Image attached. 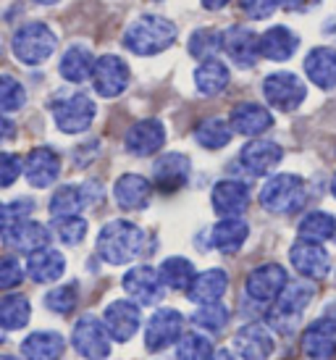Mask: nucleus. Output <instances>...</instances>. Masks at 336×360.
Segmentation results:
<instances>
[{"mask_svg":"<svg viewBox=\"0 0 336 360\" xmlns=\"http://www.w3.org/2000/svg\"><path fill=\"white\" fill-rule=\"evenodd\" d=\"M176 42V24L163 16H139L124 32V48L134 56H158Z\"/></svg>","mask_w":336,"mask_h":360,"instance_id":"nucleus-1","label":"nucleus"},{"mask_svg":"<svg viewBox=\"0 0 336 360\" xmlns=\"http://www.w3.org/2000/svg\"><path fill=\"white\" fill-rule=\"evenodd\" d=\"M145 248V231L131 221H110L100 229L98 252L110 266L131 263Z\"/></svg>","mask_w":336,"mask_h":360,"instance_id":"nucleus-2","label":"nucleus"},{"mask_svg":"<svg viewBox=\"0 0 336 360\" xmlns=\"http://www.w3.org/2000/svg\"><path fill=\"white\" fill-rule=\"evenodd\" d=\"M313 295H316L313 284H307V281H289L284 292L273 300V308L268 313L271 326L281 331V334H292L299 326V319H302V313H305L310 300H313Z\"/></svg>","mask_w":336,"mask_h":360,"instance_id":"nucleus-3","label":"nucleus"},{"mask_svg":"<svg viewBox=\"0 0 336 360\" xmlns=\"http://www.w3.org/2000/svg\"><path fill=\"white\" fill-rule=\"evenodd\" d=\"M307 192L305 181L299 179L297 174H276L263 184L260 190V205L268 213H295L302 208Z\"/></svg>","mask_w":336,"mask_h":360,"instance_id":"nucleus-4","label":"nucleus"},{"mask_svg":"<svg viewBox=\"0 0 336 360\" xmlns=\"http://www.w3.org/2000/svg\"><path fill=\"white\" fill-rule=\"evenodd\" d=\"M56 45H58L56 34L42 21H30V24H24L13 34V56L21 63H27V66H40V63H45L56 53Z\"/></svg>","mask_w":336,"mask_h":360,"instance_id":"nucleus-5","label":"nucleus"},{"mask_svg":"<svg viewBox=\"0 0 336 360\" xmlns=\"http://www.w3.org/2000/svg\"><path fill=\"white\" fill-rule=\"evenodd\" d=\"M263 95H266L268 105L284 110V113H292L305 103L307 87L292 71H276V74H268L263 82Z\"/></svg>","mask_w":336,"mask_h":360,"instance_id":"nucleus-6","label":"nucleus"},{"mask_svg":"<svg viewBox=\"0 0 336 360\" xmlns=\"http://www.w3.org/2000/svg\"><path fill=\"white\" fill-rule=\"evenodd\" d=\"M95 103L84 92H74L66 101H60L53 105V119L56 127L66 134H82L89 129V124L95 119Z\"/></svg>","mask_w":336,"mask_h":360,"instance_id":"nucleus-7","label":"nucleus"},{"mask_svg":"<svg viewBox=\"0 0 336 360\" xmlns=\"http://www.w3.org/2000/svg\"><path fill=\"white\" fill-rule=\"evenodd\" d=\"M71 342H74V347L82 358L87 360H105L110 355L108 331L103 326V321H98L95 316H84V319L77 321Z\"/></svg>","mask_w":336,"mask_h":360,"instance_id":"nucleus-8","label":"nucleus"},{"mask_svg":"<svg viewBox=\"0 0 336 360\" xmlns=\"http://www.w3.org/2000/svg\"><path fill=\"white\" fill-rule=\"evenodd\" d=\"M92 84L100 98H119L129 84V66L119 56H100L92 69Z\"/></svg>","mask_w":336,"mask_h":360,"instance_id":"nucleus-9","label":"nucleus"},{"mask_svg":"<svg viewBox=\"0 0 336 360\" xmlns=\"http://www.w3.org/2000/svg\"><path fill=\"white\" fill-rule=\"evenodd\" d=\"M289 284V274L278 263H263L247 276V295L255 302H273Z\"/></svg>","mask_w":336,"mask_h":360,"instance_id":"nucleus-10","label":"nucleus"},{"mask_svg":"<svg viewBox=\"0 0 336 360\" xmlns=\"http://www.w3.org/2000/svg\"><path fill=\"white\" fill-rule=\"evenodd\" d=\"M0 237H3V242L8 248H13V250L19 252H30V255L37 250H45L50 245V240H53L48 226H42V224H37V221L32 219H21L8 224Z\"/></svg>","mask_w":336,"mask_h":360,"instance_id":"nucleus-11","label":"nucleus"},{"mask_svg":"<svg viewBox=\"0 0 336 360\" xmlns=\"http://www.w3.org/2000/svg\"><path fill=\"white\" fill-rule=\"evenodd\" d=\"M181 326H184V319L181 313L174 308H163L158 310L153 319L148 321V329H145V347L150 352L166 350L168 345L181 340Z\"/></svg>","mask_w":336,"mask_h":360,"instance_id":"nucleus-12","label":"nucleus"},{"mask_svg":"<svg viewBox=\"0 0 336 360\" xmlns=\"http://www.w3.org/2000/svg\"><path fill=\"white\" fill-rule=\"evenodd\" d=\"M302 358L334 360L336 358V319H318L302 334Z\"/></svg>","mask_w":336,"mask_h":360,"instance_id":"nucleus-13","label":"nucleus"},{"mask_svg":"<svg viewBox=\"0 0 336 360\" xmlns=\"http://www.w3.org/2000/svg\"><path fill=\"white\" fill-rule=\"evenodd\" d=\"M221 48L226 51V56L231 58L234 66L239 69H252L260 58V53H257V34L247 27H228L224 34H221Z\"/></svg>","mask_w":336,"mask_h":360,"instance_id":"nucleus-14","label":"nucleus"},{"mask_svg":"<svg viewBox=\"0 0 336 360\" xmlns=\"http://www.w3.org/2000/svg\"><path fill=\"white\" fill-rule=\"evenodd\" d=\"M139 305L131 300H116L105 308L103 316V326L108 331V337L113 342H129L139 329Z\"/></svg>","mask_w":336,"mask_h":360,"instance_id":"nucleus-15","label":"nucleus"},{"mask_svg":"<svg viewBox=\"0 0 336 360\" xmlns=\"http://www.w3.org/2000/svg\"><path fill=\"white\" fill-rule=\"evenodd\" d=\"M289 260L297 269V274L305 279H326V274L331 271V255L323 245H316V242L299 240L297 245H292Z\"/></svg>","mask_w":336,"mask_h":360,"instance_id":"nucleus-16","label":"nucleus"},{"mask_svg":"<svg viewBox=\"0 0 336 360\" xmlns=\"http://www.w3.org/2000/svg\"><path fill=\"white\" fill-rule=\"evenodd\" d=\"M189 171H192V163H189L184 153H166L153 166V181H155V187L160 192L171 195V192L181 190L187 184Z\"/></svg>","mask_w":336,"mask_h":360,"instance_id":"nucleus-17","label":"nucleus"},{"mask_svg":"<svg viewBox=\"0 0 336 360\" xmlns=\"http://www.w3.org/2000/svg\"><path fill=\"white\" fill-rule=\"evenodd\" d=\"M281 158H284L281 145H276V142L271 140H252L239 153L242 169L247 171V174H252V176H266V174H271L281 163Z\"/></svg>","mask_w":336,"mask_h":360,"instance_id":"nucleus-18","label":"nucleus"},{"mask_svg":"<svg viewBox=\"0 0 336 360\" xmlns=\"http://www.w3.org/2000/svg\"><path fill=\"white\" fill-rule=\"evenodd\" d=\"M210 200H213V210H216L218 216H224V219H239L250 205V190L245 181L224 179L213 187Z\"/></svg>","mask_w":336,"mask_h":360,"instance_id":"nucleus-19","label":"nucleus"},{"mask_svg":"<svg viewBox=\"0 0 336 360\" xmlns=\"http://www.w3.org/2000/svg\"><path fill=\"white\" fill-rule=\"evenodd\" d=\"M166 142V127L160 124L158 119H145L137 121L131 129L127 131L124 137V148H127L131 155H153L158 153Z\"/></svg>","mask_w":336,"mask_h":360,"instance_id":"nucleus-20","label":"nucleus"},{"mask_svg":"<svg viewBox=\"0 0 336 360\" xmlns=\"http://www.w3.org/2000/svg\"><path fill=\"white\" fill-rule=\"evenodd\" d=\"M124 290L137 305H155L163 297V284L158 279V271L150 269V266H137V269L127 271Z\"/></svg>","mask_w":336,"mask_h":360,"instance_id":"nucleus-21","label":"nucleus"},{"mask_svg":"<svg viewBox=\"0 0 336 360\" xmlns=\"http://www.w3.org/2000/svg\"><path fill=\"white\" fill-rule=\"evenodd\" d=\"M60 174V158L53 148H34L24 158V176L32 187H50Z\"/></svg>","mask_w":336,"mask_h":360,"instance_id":"nucleus-22","label":"nucleus"},{"mask_svg":"<svg viewBox=\"0 0 336 360\" xmlns=\"http://www.w3.org/2000/svg\"><path fill=\"white\" fill-rule=\"evenodd\" d=\"M228 127L237 134L257 137V134H263L273 127V116H271V110L257 105V103H239L228 116Z\"/></svg>","mask_w":336,"mask_h":360,"instance_id":"nucleus-23","label":"nucleus"},{"mask_svg":"<svg viewBox=\"0 0 336 360\" xmlns=\"http://www.w3.org/2000/svg\"><path fill=\"white\" fill-rule=\"evenodd\" d=\"M234 347L245 360H266L273 352V334L263 323H247L237 331Z\"/></svg>","mask_w":336,"mask_h":360,"instance_id":"nucleus-24","label":"nucleus"},{"mask_svg":"<svg viewBox=\"0 0 336 360\" xmlns=\"http://www.w3.org/2000/svg\"><path fill=\"white\" fill-rule=\"evenodd\" d=\"M299 48V37L289 27H271L257 37V53L268 60H289Z\"/></svg>","mask_w":336,"mask_h":360,"instance_id":"nucleus-25","label":"nucleus"},{"mask_svg":"<svg viewBox=\"0 0 336 360\" xmlns=\"http://www.w3.org/2000/svg\"><path fill=\"white\" fill-rule=\"evenodd\" d=\"M150 195H153V184L139 174H124L113 187V198H116L121 210L148 208Z\"/></svg>","mask_w":336,"mask_h":360,"instance_id":"nucleus-26","label":"nucleus"},{"mask_svg":"<svg viewBox=\"0 0 336 360\" xmlns=\"http://www.w3.org/2000/svg\"><path fill=\"white\" fill-rule=\"evenodd\" d=\"M305 74L321 90L336 87V51L334 48H313L305 56Z\"/></svg>","mask_w":336,"mask_h":360,"instance_id":"nucleus-27","label":"nucleus"},{"mask_svg":"<svg viewBox=\"0 0 336 360\" xmlns=\"http://www.w3.org/2000/svg\"><path fill=\"white\" fill-rule=\"evenodd\" d=\"M95 184H63L60 190H56V195L50 198V213L53 219H66V216H79L82 210L89 205V190Z\"/></svg>","mask_w":336,"mask_h":360,"instance_id":"nucleus-28","label":"nucleus"},{"mask_svg":"<svg viewBox=\"0 0 336 360\" xmlns=\"http://www.w3.org/2000/svg\"><path fill=\"white\" fill-rule=\"evenodd\" d=\"M226 290H228L226 271L210 269V271H202V274H198V276L192 279L187 295H189V300H192V302H200V305H210V302L221 300Z\"/></svg>","mask_w":336,"mask_h":360,"instance_id":"nucleus-29","label":"nucleus"},{"mask_svg":"<svg viewBox=\"0 0 336 360\" xmlns=\"http://www.w3.org/2000/svg\"><path fill=\"white\" fill-rule=\"evenodd\" d=\"M66 342L56 331H34L21 342V355L27 360H60Z\"/></svg>","mask_w":336,"mask_h":360,"instance_id":"nucleus-30","label":"nucleus"},{"mask_svg":"<svg viewBox=\"0 0 336 360\" xmlns=\"http://www.w3.org/2000/svg\"><path fill=\"white\" fill-rule=\"evenodd\" d=\"M250 237V226L242 219H221L210 231V240H213V248L224 255H231L237 252Z\"/></svg>","mask_w":336,"mask_h":360,"instance_id":"nucleus-31","label":"nucleus"},{"mask_svg":"<svg viewBox=\"0 0 336 360\" xmlns=\"http://www.w3.org/2000/svg\"><path fill=\"white\" fill-rule=\"evenodd\" d=\"M27 271L34 281L40 284H50V281H58L66 271V258L60 255L58 250L53 248H45V250L32 252L30 260H27Z\"/></svg>","mask_w":336,"mask_h":360,"instance_id":"nucleus-32","label":"nucleus"},{"mask_svg":"<svg viewBox=\"0 0 336 360\" xmlns=\"http://www.w3.org/2000/svg\"><path fill=\"white\" fill-rule=\"evenodd\" d=\"M58 69H60V77L66 82H74V84L87 82V79H92L95 56H92L84 45H74V48H69V51L63 53Z\"/></svg>","mask_w":336,"mask_h":360,"instance_id":"nucleus-33","label":"nucleus"},{"mask_svg":"<svg viewBox=\"0 0 336 360\" xmlns=\"http://www.w3.org/2000/svg\"><path fill=\"white\" fill-rule=\"evenodd\" d=\"M228 69L226 63H221L218 58H210V60H202L195 71V84H198V90L202 95H218V92H224L228 87Z\"/></svg>","mask_w":336,"mask_h":360,"instance_id":"nucleus-34","label":"nucleus"},{"mask_svg":"<svg viewBox=\"0 0 336 360\" xmlns=\"http://www.w3.org/2000/svg\"><path fill=\"white\" fill-rule=\"evenodd\" d=\"M299 240L302 242H316V245H323L326 240H331L336 234V219L326 210H313L307 213L305 219L299 221Z\"/></svg>","mask_w":336,"mask_h":360,"instance_id":"nucleus-35","label":"nucleus"},{"mask_svg":"<svg viewBox=\"0 0 336 360\" xmlns=\"http://www.w3.org/2000/svg\"><path fill=\"white\" fill-rule=\"evenodd\" d=\"M195 276H198V274H195V266H192L187 258H181V255L166 258L158 269L160 284L168 287V290H189V284H192Z\"/></svg>","mask_w":336,"mask_h":360,"instance_id":"nucleus-36","label":"nucleus"},{"mask_svg":"<svg viewBox=\"0 0 336 360\" xmlns=\"http://www.w3.org/2000/svg\"><path fill=\"white\" fill-rule=\"evenodd\" d=\"M195 140L205 148V150H221L231 142V127L224 119H202L195 127Z\"/></svg>","mask_w":336,"mask_h":360,"instance_id":"nucleus-37","label":"nucleus"},{"mask_svg":"<svg viewBox=\"0 0 336 360\" xmlns=\"http://www.w3.org/2000/svg\"><path fill=\"white\" fill-rule=\"evenodd\" d=\"M32 316V305L27 297L21 295H11L6 300H0V326L8 331L24 329L30 323Z\"/></svg>","mask_w":336,"mask_h":360,"instance_id":"nucleus-38","label":"nucleus"},{"mask_svg":"<svg viewBox=\"0 0 336 360\" xmlns=\"http://www.w3.org/2000/svg\"><path fill=\"white\" fill-rule=\"evenodd\" d=\"M176 355H179V360H210L216 355V350H213V342H210L205 334L189 331V334H181Z\"/></svg>","mask_w":336,"mask_h":360,"instance_id":"nucleus-39","label":"nucleus"},{"mask_svg":"<svg viewBox=\"0 0 336 360\" xmlns=\"http://www.w3.org/2000/svg\"><path fill=\"white\" fill-rule=\"evenodd\" d=\"M189 56L198 60H210L221 51V32L216 30H198L192 37H189Z\"/></svg>","mask_w":336,"mask_h":360,"instance_id":"nucleus-40","label":"nucleus"},{"mask_svg":"<svg viewBox=\"0 0 336 360\" xmlns=\"http://www.w3.org/2000/svg\"><path fill=\"white\" fill-rule=\"evenodd\" d=\"M24 103H27V92L21 87V82L8 74H0V113L19 110Z\"/></svg>","mask_w":336,"mask_h":360,"instance_id":"nucleus-41","label":"nucleus"},{"mask_svg":"<svg viewBox=\"0 0 336 360\" xmlns=\"http://www.w3.org/2000/svg\"><path fill=\"white\" fill-rule=\"evenodd\" d=\"M192 321H195V326H200V329L216 334V331H221L228 323V310H226V305H221V302H210V305H202V308L192 316Z\"/></svg>","mask_w":336,"mask_h":360,"instance_id":"nucleus-42","label":"nucleus"},{"mask_svg":"<svg viewBox=\"0 0 336 360\" xmlns=\"http://www.w3.org/2000/svg\"><path fill=\"white\" fill-rule=\"evenodd\" d=\"M77 300H79L77 284H63V287H56L53 292H48L45 305H48L53 313H58V316H69L71 310L77 308Z\"/></svg>","mask_w":336,"mask_h":360,"instance_id":"nucleus-43","label":"nucleus"},{"mask_svg":"<svg viewBox=\"0 0 336 360\" xmlns=\"http://www.w3.org/2000/svg\"><path fill=\"white\" fill-rule=\"evenodd\" d=\"M53 229L58 234V240L63 245H79L87 234V221L79 219V216H66V219H56L53 221Z\"/></svg>","mask_w":336,"mask_h":360,"instance_id":"nucleus-44","label":"nucleus"},{"mask_svg":"<svg viewBox=\"0 0 336 360\" xmlns=\"http://www.w3.org/2000/svg\"><path fill=\"white\" fill-rule=\"evenodd\" d=\"M24 279V269L16 258H0V290H13Z\"/></svg>","mask_w":336,"mask_h":360,"instance_id":"nucleus-45","label":"nucleus"},{"mask_svg":"<svg viewBox=\"0 0 336 360\" xmlns=\"http://www.w3.org/2000/svg\"><path fill=\"white\" fill-rule=\"evenodd\" d=\"M21 174V158L13 153H0V190L11 187Z\"/></svg>","mask_w":336,"mask_h":360,"instance_id":"nucleus-46","label":"nucleus"},{"mask_svg":"<svg viewBox=\"0 0 336 360\" xmlns=\"http://www.w3.org/2000/svg\"><path fill=\"white\" fill-rule=\"evenodd\" d=\"M239 8L247 13L250 19H268L278 8V0H239Z\"/></svg>","mask_w":336,"mask_h":360,"instance_id":"nucleus-47","label":"nucleus"},{"mask_svg":"<svg viewBox=\"0 0 336 360\" xmlns=\"http://www.w3.org/2000/svg\"><path fill=\"white\" fill-rule=\"evenodd\" d=\"M13 134H16V124H13L6 113H0V142L13 140Z\"/></svg>","mask_w":336,"mask_h":360,"instance_id":"nucleus-48","label":"nucleus"},{"mask_svg":"<svg viewBox=\"0 0 336 360\" xmlns=\"http://www.w3.org/2000/svg\"><path fill=\"white\" fill-rule=\"evenodd\" d=\"M318 0H278V6H284L287 11H307L313 8Z\"/></svg>","mask_w":336,"mask_h":360,"instance_id":"nucleus-49","label":"nucleus"},{"mask_svg":"<svg viewBox=\"0 0 336 360\" xmlns=\"http://www.w3.org/2000/svg\"><path fill=\"white\" fill-rule=\"evenodd\" d=\"M231 0H202V6L208 11H221V8H226Z\"/></svg>","mask_w":336,"mask_h":360,"instance_id":"nucleus-50","label":"nucleus"},{"mask_svg":"<svg viewBox=\"0 0 336 360\" xmlns=\"http://www.w3.org/2000/svg\"><path fill=\"white\" fill-rule=\"evenodd\" d=\"M8 226V213H6V205H0V234Z\"/></svg>","mask_w":336,"mask_h":360,"instance_id":"nucleus-51","label":"nucleus"},{"mask_svg":"<svg viewBox=\"0 0 336 360\" xmlns=\"http://www.w3.org/2000/svg\"><path fill=\"white\" fill-rule=\"evenodd\" d=\"M210 360H234V355H231L228 350H221V352H216V355H213Z\"/></svg>","mask_w":336,"mask_h":360,"instance_id":"nucleus-52","label":"nucleus"},{"mask_svg":"<svg viewBox=\"0 0 336 360\" xmlns=\"http://www.w3.org/2000/svg\"><path fill=\"white\" fill-rule=\"evenodd\" d=\"M34 3H42V6H53V3H58V0H34Z\"/></svg>","mask_w":336,"mask_h":360,"instance_id":"nucleus-53","label":"nucleus"},{"mask_svg":"<svg viewBox=\"0 0 336 360\" xmlns=\"http://www.w3.org/2000/svg\"><path fill=\"white\" fill-rule=\"evenodd\" d=\"M331 195L336 198V174H334V179H331Z\"/></svg>","mask_w":336,"mask_h":360,"instance_id":"nucleus-54","label":"nucleus"},{"mask_svg":"<svg viewBox=\"0 0 336 360\" xmlns=\"http://www.w3.org/2000/svg\"><path fill=\"white\" fill-rule=\"evenodd\" d=\"M0 360H16V358H11V355H0Z\"/></svg>","mask_w":336,"mask_h":360,"instance_id":"nucleus-55","label":"nucleus"},{"mask_svg":"<svg viewBox=\"0 0 336 360\" xmlns=\"http://www.w3.org/2000/svg\"><path fill=\"white\" fill-rule=\"evenodd\" d=\"M0 51H3V45H0Z\"/></svg>","mask_w":336,"mask_h":360,"instance_id":"nucleus-56","label":"nucleus"}]
</instances>
